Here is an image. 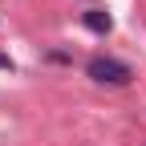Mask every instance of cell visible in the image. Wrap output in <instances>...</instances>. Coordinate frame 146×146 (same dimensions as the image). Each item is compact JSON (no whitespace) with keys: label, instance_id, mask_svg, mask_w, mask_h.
Segmentation results:
<instances>
[{"label":"cell","instance_id":"3","mask_svg":"<svg viewBox=\"0 0 146 146\" xmlns=\"http://www.w3.org/2000/svg\"><path fill=\"white\" fill-rule=\"evenodd\" d=\"M8 65H12V61H8V53H0V69H8Z\"/></svg>","mask_w":146,"mask_h":146},{"label":"cell","instance_id":"1","mask_svg":"<svg viewBox=\"0 0 146 146\" xmlns=\"http://www.w3.org/2000/svg\"><path fill=\"white\" fill-rule=\"evenodd\" d=\"M85 73L98 85H130L134 81V69L126 65V61H118V57H89Z\"/></svg>","mask_w":146,"mask_h":146},{"label":"cell","instance_id":"2","mask_svg":"<svg viewBox=\"0 0 146 146\" xmlns=\"http://www.w3.org/2000/svg\"><path fill=\"white\" fill-rule=\"evenodd\" d=\"M81 21H85V29H89V33H98V36H106L110 29H114V16H110L106 8H89Z\"/></svg>","mask_w":146,"mask_h":146}]
</instances>
